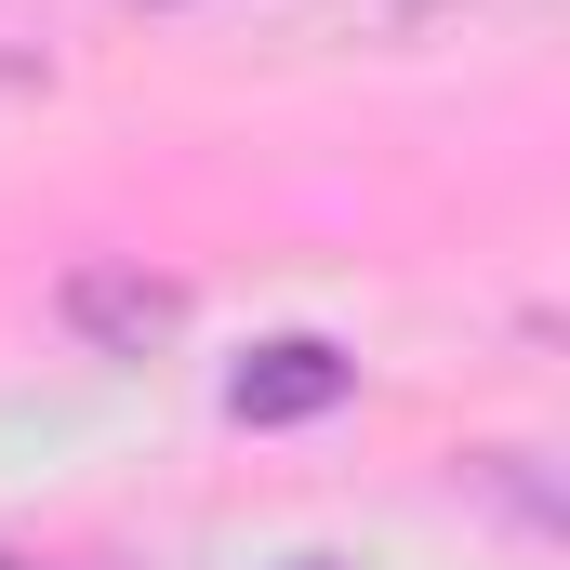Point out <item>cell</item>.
Returning <instances> with one entry per match:
<instances>
[{
    "label": "cell",
    "mask_w": 570,
    "mask_h": 570,
    "mask_svg": "<svg viewBox=\"0 0 570 570\" xmlns=\"http://www.w3.org/2000/svg\"><path fill=\"white\" fill-rule=\"evenodd\" d=\"M146 13H186V0H146Z\"/></svg>",
    "instance_id": "cell-5"
},
{
    "label": "cell",
    "mask_w": 570,
    "mask_h": 570,
    "mask_svg": "<svg viewBox=\"0 0 570 570\" xmlns=\"http://www.w3.org/2000/svg\"><path fill=\"white\" fill-rule=\"evenodd\" d=\"M358 372H345V345H318V332H279V345H253L239 372H226V412L239 425H305V412H332Z\"/></svg>",
    "instance_id": "cell-2"
},
{
    "label": "cell",
    "mask_w": 570,
    "mask_h": 570,
    "mask_svg": "<svg viewBox=\"0 0 570 570\" xmlns=\"http://www.w3.org/2000/svg\"><path fill=\"white\" fill-rule=\"evenodd\" d=\"M0 570H80V558H27V544H0Z\"/></svg>",
    "instance_id": "cell-4"
},
{
    "label": "cell",
    "mask_w": 570,
    "mask_h": 570,
    "mask_svg": "<svg viewBox=\"0 0 570 570\" xmlns=\"http://www.w3.org/2000/svg\"><path fill=\"white\" fill-rule=\"evenodd\" d=\"M53 305H67V332H80L94 358H146V345L186 332V279H146V266H80Z\"/></svg>",
    "instance_id": "cell-1"
},
{
    "label": "cell",
    "mask_w": 570,
    "mask_h": 570,
    "mask_svg": "<svg viewBox=\"0 0 570 570\" xmlns=\"http://www.w3.org/2000/svg\"><path fill=\"white\" fill-rule=\"evenodd\" d=\"M40 80H53L40 53H0V94H40Z\"/></svg>",
    "instance_id": "cell-3"
}]
</instances>
